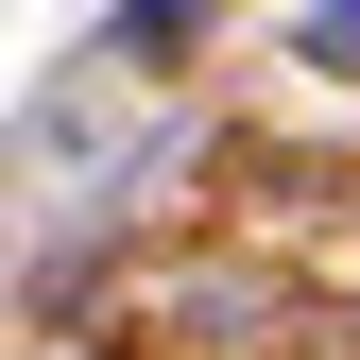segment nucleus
Instances as JSON below:
<instances>
[{
  "instance_id": "nucleus-1",
  "label": "nucleus",
  "mask_w": 360,
  "mask_h": 360,
  "mask_svg": "<svg viewBox=\"0 0 360 360\" xmlns=\"http://www.w3.org/2000/svg\"><path fill=\"white\" fill-rule=\"evenodd\" d=\"M309 52H326V69H360V0H326V18H309Z\"/></svg>"
}]
</instances>
